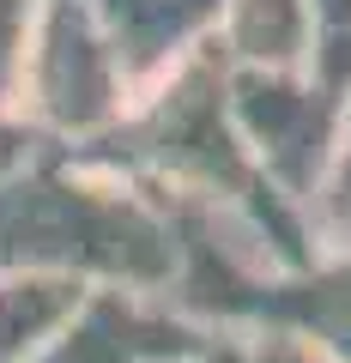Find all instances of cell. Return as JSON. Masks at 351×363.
Masks as SVG:
<instances>
[{
	"label": "cell",
	"instance_id": "obj_3",
	"mask_svg": "<svg viewBox=\"0 0 351 363\" xmlns=\"http://www.w3.org/2000/svg\"><path fill=\"white\" fill-rule=\"evenodd\" d=\"M133 79L121 73V55L109 49L79 0H43L37 30H30L25 79H18V116L55 152H85L104 133L121 128L133 109Z\"/></svg>",
	"mask_w": 351,
	"mask_h": 363
},
{
	"label": "cell",
	"instance_id": "obj_11",
	"mask_svg": "<svg viewBox=\"0 0 351 363\" xmlns=\"http://www.w3.org/2000/svg\"><path fill=\"white\" fill-rule=\"evenodd\" d=\"M37 13L43 0H0V109H13V116H18V79H25Z\"/></svg>",
	"mask_w": 351,
	"mask_h": 363
},
{
	"label": "cell",
	"instance_id": "obj_9",
	"mask_svg": "<svg viewBox=\"0 0 351 363\" xmlns=\"http://www.w3.org/2000/svg\"><path fill=\"white\" fill-rule=\"evenodd\" d=\"M303 73L351 109V0H309V67Z\"/></svg>",
	"mask_w": 351,
	"mask_h": 363
},
{
	"label": "cell",
	"instance_id": "obj_2",
	"mask_svg": "<svg viewBox=\"0 0 351 363\" xmlns=\"http://www.w3.org/2000/svg\"><path fill=\"white\" fill-rule=\"evenodd\" d=\"M0 279L164 297L176 285L169 206L133 176L43 145L0 182Z\"/></svg>",
	"mask_w": 351,
	"mask_h": 363
},
{
	"label": "cell",
	"instance_id": "obj_5",
	"mask_svg": "<svg viewBox=\"0 0 351 363\" xmlns=\"http://www.w3.org/2000/svg\"><path fill=\"white\" fill-rule=\"evenodd\" d=\"M206 339V327L176 315L164 297L85 291L79 309L43 339L30 363H188Z\"/></svg>",
	"mask_w": 351,
	"mask_h": 363
},
{
	"label": "cell",
	"instance_id": "obj_8",
	"mask_svg": "<svg viewBox=\"0 0 351 363\" xmlns=\"http://www.w3.org/2000/svg\"><path fill=\"white\" fill-rule=\"evenodd\" d=\"M85 291L55 279H0V363H30L37 345L79 309Z\"/></svg>",
	"mask_w": 351,
	"mask_h": 363
},
{
	"label": "cell",
	"instance_id": "obj_4",
	"mask_svg": "<svg viewBox=\"0 0 351 363\" xmlns=\"http://www.w3.org/2000/svg\"><path fill=\"white\" fill-rule=\"evenodd\" d=\"M224 91H230V121L243 145L255 152L260 176L315 230V206L333 182L351 109L327 97L309 73H224Z\"/></svg>",
	"mask_w": 351,
	"mask_h": 363
},
{
	"label": "cell",
	"instance_id": "obj_7",
	"mask_svg": "<svg viewBox=\"0 0 351 363\" xmlns=\"http://www.w3.org/2000/svg\"><path fill=\"white\" fill-rule=\"evenodd\" d=\"M212 55L224 61V73H303L309 0H218Z\"/></svg>",
	"mask_w": 351,
	"mask_h": 363
},
{
	"label": "cell",
	"instance_id": "obj_6",
	"mask_svg": "<svg viewBox=\"0 0 351 363\" xmlns=\"http://www.w3.org/2000/svg\"><path fill=\"white\" fill-rule=\"evenodd\" d=\"M79 6L104 25L133 91H152L164 73L194 61L218 25V0H79Z\"/></svg>",
	"mask_w": 351,
	"mask_h": 363
},
{
	"label": "cell",
	"instance_id": "obj_10",
	"mask_svg": "<svg viewBox=\"0 0 351 363\" xmlns=\"http://www.w3.org/2000/svg\"><path fill=\"white\" fill-rule=\"evenodd\" d=\"M188 363H345L333 351L309 345L297 333H273V327H236V333H212Z\"/></svg>",
	"mask_w": 351,
	"mask_h": 363
},
{
	"label": "cell",
	"instance_id": "obj_12",
	"mask_svg": "<svg viewBox=\"0 0 351 363\" xmlns=\"http://www.w3.org/2000/svg\"><path fill=\"white\" fill-rule=\"evenodd\" d=\"M315 248L321 255H351V128H345V145H339L333 182L315 206Z\"/></svg>",
	"mask_w": 351,
	"mask_h": 363
},
{
	"label": "cell",
	"instance_id": "obj_1",
	"mask_svg": "<svg viewBox=\"0 0 351 363\" xmlns=\"http://www.w3.org/2000/svg\"><path fill=\"white\" fill-rule=\"evenodd\" d=\"M79 157H91L116 176H133L157 200L236 218L243 230H255L267 242V255L285 272H303L321 255L309 218L260 176L255 152L236 133L224 61L212 55V43L176 73H164L152 91H140L133 109L121 116V128L104 133L97 145H85Z\"/></svg>",
	"mask_w": 351,
	"mask_h": 363
},
{
	"label": "cell",
	"instance_id": "obj_13",
	"mask_svg": "<svg viewBox=\"0 0 351 363\" xmlns=\"http://www.w3.org/2000/svg\"><path fill=\"white\" fill-rule=\"evenodd\" d=\"M37 152H43V140L25 128V116L0 109V182H6V176H18V169H25Z\"/></svg>",
	"mask_w": 351,
	"mask_h": 363
}]
</instances>
